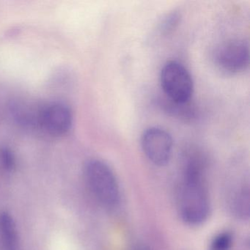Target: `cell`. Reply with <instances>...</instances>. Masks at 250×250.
<instances>
[{
	"label": "cell",
	"instance_id": "277c9868",
	"mask_svg": "<svg viewBox=\"0 0 250 250\" xmlns=\"http://www.w3.org/2000/svg\"><path fill=\"white\" fill-rule=\"evenodd\" d=\"M216 66L227 74L244 71L250 62L248 42L242 39H232L221 43L213 53Z\"/></svg>",
	"mask_w": 250,
	"mask_h": 250
},
{
	"label": "cell",
	"instance_id": "7a4b0ae2",
	"mask_svg": "<svg viewBox=\"0 0 250 250\" xmlns=\"http://www.w3.org/2000/svg\"><path fill=\"white\" fill-rule=\"evenodd\" d=\"M84 175L89 189L101 205L112 208L118 204L119 185L107 164L99 159H91L84 165Z\"/></svg>",
	"mask_w": 250,
	"mask_h": 250
},
{
	"label": "cell",
	"instance_id": "3957f363",
	"mask_svg": "<svg viewBox=\"0 0 250 250\" xmlns=\"http://www.w3.org/2000/svg\"><path fill=\"white\" fill-rule=\"evenodd\" d=\"M160 83L167 100L177 104H187L194 92L191 74L178 61H171L165 64L161 71Z\"/></svg>",
	"mask_w": 250,
	"mask_h": 250
},
{
	"label": "cell",
	"instance_id": "8992f818",
	"mask_svg": "<svg viewBox=\"0 0 250 250\" xmlns=\"http://www.w3.org/2000/svg\"><path fill=\"white\" fill-rule=\"evenodd\" d=\"M72 124V112L62 102H52L39 109L37 124L50 135L61 137L68 134Z\"/></svg>",
	"mask_w": 250,
	"mask_h": 250
},
{
	"label": "cell",
	"instance_id": "30bf717a",
	"mask_svg": "<svg viewBox=\"0 0 250 250\" xmlns=\"http://www.w3.org/2000/svg\"><path fill=\"white\" fill-rule=\"evenodd\" d=\"M179 20L180 16L178 13H171L167 15V17H165V20L162 23V30L165 33H169V32L172 31L178 25Z\"/></svg>",
	"mask_w": 250,
	"mask_h": 250
},
{
	"label": "cell",
	"instance_id": "6da1fadb",
	"mask_svg": "<svg viewBox=\"0 0 250 250\" xmlns=\"http://www.w3.org/2000/svg\"><path fill=\"white\" fill-rule=\"evenodd\" d=\"M182 219L190 225H198L207 219L210 200L204 178L203 163L192 156L187 161L178 197Z\"/></svg>",
	"mask_w": 250,
	"mask_h": 250
},
{
	"label": "cell",
	"instance_id": "ba28073f",
	"mask_svg": "<svg viewBox=\"0 0 250 250\" xmlns=\"http://www.w3.org/2000/svg\"><path fill=\"white\" fill-rule=\"evenodd\" d=\"M0 165L6 172H11L15 169L17 166L15 154L9 147H0Z\"/></svg>",
	"mask_w": 250,
	"mask_h": 250
},
{
	"label": "cell",
	"instance_id": "52a82bcc",
	"mask_svg": "<svg viewBox=\"0 0 250 250\" xmlns=\"http://www.w3.org/2000/svg\"><path fill=\"white\" fill-rule=\"evenodd\" d=\"M0 250H21L17 225L7 211L0 212Z\"/></svg>",
	"mask_w": 250,
	"mask_h": 250
},
{
	"label": "cell",
	"instance_id": "5b68a950",
	"mask_svg": "<svg viewBox=\"0 0 250 250\" xmlns=\"http://www.w3.org/2000/svg\"><path fill=\"white\" fill-rule=\"evenodd\" d=\"M141 146L146 157L156 166L166 165L173 149L172 136L163 128L150 127L143 132Z\"/></svg>",
	"mask_w": 250,
	"mask_h": 250
},
{
	"label": "cell",
	"instance_id": "9c48e42d",
	"mask_svg": "<svg viewBox=\"0 0 250 250\" xmlns=\"http://www.w3.org/2000/svg\"><path fill=\"white\" fill-rule=\"evenodd\" d=\"M232 245V237L229 232H222L214 237L210 243V250H229Z\"/></svg>",
	"mask_w": 250,
	"mask_h": 250
}]
</instances>
